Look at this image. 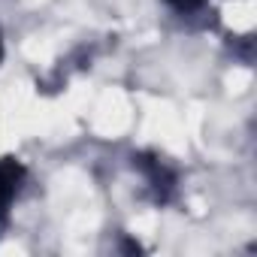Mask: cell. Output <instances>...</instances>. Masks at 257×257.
I'll return each mask as SVG.
<instances>
[{"instance_id":"1","label":"cell","mask_w":257,"mask_h":257,"mask_svg":"<svg viewBox=\"0 0 257 257\" xmlns=\"http://www.w3.org/2000/svg\"><path fill=\"white\" fill-rule=\"evenodd\" d=\"M22 179H25V167L16 158H4V161H0V221H4V215H7V209H10Z\"/></svg>"},{"instance_id":"2","label":"cell","mask_w":257,"mask_h":257,"mask_svg":"<svg viewBox=\"0 0 257 257\" xmlns=\"http://www.w3.org/2000/svg\"><path fill=\"white\" fill-rule=\"evenodd\" d=\"M173 7H179V10H194V7H200L203 0H170Z\"/></svg>"},{"instance_id":"3","label":"cell","mask_w":257,"mask_h":257,"mask_svg":"<svg viewBox=\"0 0 257 257\" xmlns=\"http://www.w3.org/2000/svg\"><path fill=\"white\" fill-rule=\"evenodd\" d=\"M0 58H4V46H0Z\"/></svg>"}]
</instances>
